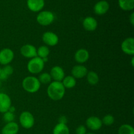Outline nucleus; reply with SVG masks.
<instances>
[{"label": "nucleus", "mask_w": 134, "mask_h": 134, "mask_svg": "<svg viewBox=\"0 0 134 134\" xmlns=\"http://www.w3.org/2000/svg\"><path fill=\"white\" fill-rule=\"evenodd\" d=\"M47 95L48 98L53 101H60L65 96V88L62 82L52 81L47 88Z\"/></svg>", "instance_id": "nucleus-1"}, {"label": "nucleus", "mask_w": 134, "mask_h": 134, "mask_svg": "<svg viewBox=\"0 0 134 134\" xmlns=\"http://www.w3.org/2000/svg\"><path fill=\"white\" fill-rule=\"evenodd\" d=\"M41 84L39 79L34 76H27L25 77L22 82L24 90L30 94H34L39 91Z\"/></svg>", "instance_id": "nucleus-2"}, {"label": "nucleus", "mask_w": 134, "mask_h": 134, "mask_svg": "<svg viewBox=\"0 0 134 134\" xmlns=\"http://www.w3.org/2000/svg\"><path fill=\"white\" fill-rule=\"evenodd\" d=\"M44 63L43 59L38 56L30 59L27 64V71L33 75L41 73L42 71L44 69Z\"/></svg>", "instance_id": "nucleus-3"}, {"label": "nucleus", "mask_w": 134, "mask_h": 134, "mask_svg": "<svg viewBox=\"0 0 134 134\" xmlns=\"http://www.w3.org/2000/svg\"><path fill=\"white\" fill-rule=\"evenodd\" d=\"M54 14L49 10L41 11L37 16V22L39 24L43 26H49L54 20Z\"/></svg>", "instance_id": "nucleus-4"}, {"label": "nucleus", "mask_w": 134, "mask_h": 134, "mask_svg": "<svg viewBox=\"0 0 134 134\" xmlns=\"http://www.w3.org/2000/svg\"><path fill=\"white\" fill-rule=\"evenodd\" d=\"M21 126L25 129H30L35 124V118L29 111H23L19 117Z\"/></svg>", "instance_id": "nucleus-5"}, {"label": "nucleus", "mask_w": 134, "mask_h": 134, "mask_svg": "<svg viewBox=\"0 0 134 134\" xmlns=\"http://www.w3.org/2000/svg\"><path fill=\"white\" fill-rule=\"evenodd\" d=\"M14 54L13 50L5 48L0 51V64L3 65H9L13 60Z\"/></svg>", "instance_id": "nucleus-6"}, {"label": "nucleus", "mask_w": 134, "mask_h": 134, "mask_svg": "<svg viewBox=\"0 0 134 134\" xmlns=\"http://www.w3.org/2000/svg\"><path fill=\"white\" fill-rule=\"evenodd\" d=\"M42 40L47 47H54L58 43L59 37L52 31H46L43 34Z\"/></svg>", "instance_id": "nucleus-7"}, {"label": "nucleus", "mask_w": 134, "mask_h": 134, "mask_svg": "<svg viewBox=\"0 0 134 134\" xmlns=\"http://www.w3.org/2000/svg\"><path fill=\"white\" fill-rule=\"evenodd\" d=\"M20 54L26 58L31 59L37 56L36 47L31 44H26L22 46L20 48Z\"/></svg>", "instance_id": "nucleus-8"}, {"label": "nucleus", "mask_w": 134, "mask_h": 134, "mask_svg": "<svg viewBox=\"0 0 134 134\" xmlns=\"http://www.w3.org/2000/svg\"><path fill=\"white\" fill-rule=\"evenodd\" d=\"M121 50L124 54L130 56L134 54V39L128 37L124 39L121 43Z\"/></svg>", "instance_id": "nucleus-9"}, {"label": "nucleus", "mask_w": 134, "mask_h": 134, "mask_svg": "<svg viewBox=\"0 0 134 134\" xmlns=\"http://www.w3.org/2000/svg\"><path fill=\"white\" fill-rule=\"evenodd\" d=\"M86 125L87 128L91 130L97 131L102 128L103 124H102V119L98 116H92L86 119Z\"/></svg>", "instance_id": "nucleus-10"}, {"label": "nucleus", "mask_w": 134, "mask_h": 134, "mask_svg": "<svg viewBox=\"0 0 134 134\" xmlns=\"http://www.w3.org/2000/svg\"><path fill=\"white\" fill-rule=\"evenodd\" d=\"M50 75L51 76L52 80L54 81H58V82H62L64 79L65 76V72L63 68L59 65L52 67L51 69Z\"/></svg>", "instance_id": "nucleus-11"}, {"label": "nucleus", "mask_w": 134, "mask_h": 134, "mask_svg": "<svg viewBox=\"0 0 134 134\" xmlns=\"http://www.w3.org/2000/svg\"><path fill=\"white\" fill-rule=\"evenodd\" d=\"M88 69L85 65L79 64L73 66L71 69V75L75 79H80L86 77L88 73Z\"/></svg>", "instance_id": "nucleus-12"}, {"label": "nucleus", "mask_w": 134, "mask_h": 134, "mask_svg": "<svg viewBox=\"0 0 134 134\" xmlns=\"http://www.w3.org/2000/svg\"><path fill=\"white\" fill-rule=\"evenodd\" d=\"M11 103V99L8 94L0 92V113H4L8 111Z\"/></svg>", "instance_id": "nucleus-13"}, {"label": "nucleus", "mask_w": 134, "mask_h": 134, "mask_svg": "<svg viewBox=\"0 0 134 134\" xmlns=\"http://www.w3.org/2000/svg\"><path fill=\"white\" fill-rule=\"evenodd\" d=\"M75 60L77 62L78 64H82L88 60L90 58V54L88 51L85 48H80L75 54Z\"/></svg>", "instance_id": "nucleus-14"}, {"label": "nucleus", "mask_w": 134, "mask_h": 134, "mask_svg": "<svg viewBox=\"0 0 134 134\" xmlns=\"http://www.w3.org/2000/svg\"><path fill=\"white\" fill-rule=\"evenodd\" d=\"M109 9V4L105 0L98 1L94 7V13L98 15H103L107 13Z\"/></svg>", "instance_id": "nucleus-15"}, {"label": "nucleus", "mask_w": 134, "mask_h": 134, "mask_svg": "<svg viewBox=\"0 0 134 134\" xmlns=\"http://www.w3.org/2000/svg\"><path fill=\"white\" fill-rule=\"evenodd\" d=\"M82 26L86 31H94L98 27V22L94 17L88 16L82 21Z\"/></svg>", "instance_id": "nucleus-16"}, {"label": "nucleus", "mask_w": 134, "mask_h": 134, "mask_svg": "<svg viewBox=\"0 0 134 134\" xmlns=\"http://www.w3.org/2000/svg\"><path fill=\"white\" fill-rule=\"evenodd\" d=\"M27 6L32 12H39L44 6V0H27Z\"/></svg>", "instance_id": "nucleus-17"}, {"label": "nucleus", "mask_w": 134, "mask_h": 134, "mask_svg": "<svg viewBox=\"0 0 134 134\" xmlns=\"http://www.w3.org/2000/svg\"><path fill=\"white\" fill-rule=\"evenodd\" d=\"M19 132V126L15 122L7 123L1 130V134H17Z\"/></svg>", "instance_id": "nucleus-18"}, {"label": "nucleus", "mask_w": 134, "mask_h": 134, "mask_svg": "<svg viewBox=\"0 0 134 134\" xmlns=\"http://www.w3.org/2000/svg\"><path fill=\"white\" fill-rule=\"evenodd\" d=\"M62 83L65 89H70L73 88L76 86L77 81L72 75H68L64 77V79L62 81Z\"/></svg>", "instance_id": "nucleus-19"}, {"label": "nucleus", "mask_w": 134, "mask_h": 134, "mask_svg": "<svg viewBox=\"0 0 134 134\" xmlns=\"http://www.w3.org/2000/svg\"><path fill=\"white\" fill-rule=\"evenodd\" d=\"M52 134H69V129L67 124L58 123L54 128Z\"/></svg>", "instance_id": "nucleus-20"}, {"label": "nucleus", "mask_w": 134, "mask_h": 134, "mask_svg": "<svg viewBox=\"0 0 134 134\" xmlns=\"http://www.w3.org/2000/svg\"><path fill=\"white\" fill-rule=\"evenodd\" d=\"M119 5L123 10H132L134 8V0H119Z\"/></svg>", "instance_id": "nucleus-21"}, {"label": "nucleus", "mask_w": 134, "mask_h": 134, "mask_svg": "<svg viewBox=\"0 0 134 134\" xmlns=\"http://www.w3.org/2000/svg\"><path fill=\"white\" fill-rule=\"evenodd\" d=\"M86 77L88 82L90 85H96L99 82V76H98V73H96L95 71H91L88 72Z\"/></svg>", "instance_id": "nucleus-22"}, {"label": "nucleus", "mask_w": 134, "mask_h": 134, "mask_svg": "<svg viewBox=\"0 0 134 134\" xmlns=\"http://www.w3.org/2000/svg\"><path fill=\"white\" fill-rule=\"evenodd\" d=\"M49 54L50 49L47 46H41L37 49V55L38 57L41 58V59L44 58H48Z\"/></svg>", "instance_id": "nucleus-23"}, {"label": "nucleus", "mask_w": 134, "mask_h": 134, "mask_svg": "<svg viewBox=\"0 0 134 134\" xmlns=\"http://www.w3.org/2000/svg\"><path fill=\"white\" fill-rule=\"evenodd\" d=\"M118 134H134L133 127L130 124H122L119 128Z\"/></svg>", "instance_id": "nucleus-24"}, {"label": "nucleus", "mask_w": 134, "mask_h": 134, "mask_svg": "<svg viewBox=\"0 0 134 134\" xmlns=\"http://www.w3.org/2000/svg\"><path fill=\"white\" fill-rule=\"evenodd\" d=\"M39 82L41 84H43V85H49L51 82H52V78L50 75L49 73L47 72H44V73H42L40 74V75L38 77Z\"/></svg>", "instance_id": "nucleus-25"}, {"label": "nucleus", "mask_w": 134, "mask_h": 134, "mask_svg": "<svg viewBox=\"0 0 134 134\" xmlns=\"http://www.w3.org/2000/svg\"><path fill=\"white\" fill-rule=\"evenodd\" d=\"M102 121V124H103L105 126H111L115 122V118H114L113 115L109 114V115H106L103 116Z\"/></svg>", "instance_id": "nucleus-26"}, {"label": "nucleus", "mask_w": 134, "mask_h": 134, "mask_svg": "<svg viewBox=\"0 0 134 134\" xmlns=\"http://www.w3.org/2000/svg\"><path fill=\"white\" fill-rule=\"evenodd\" d=\"M3 119L4 121L6 122L7 123L11 122H14V119H15V116H14V114L13 113L7 111V112L3 113Z\"/></svg>", "instance_id": "nucleus-27"}, {"label": "nucleus", "mask_w": 134, "mask_h": 134, "mask_svg": "<svg viewBox=\"0 0 134 134\" xmlns=\"http://www.w3.org/2000/svg\"><path fill=\"white\" fill-rule=\"evenodd\" d=\"M1 69H2L4 73L8 76V77L11 75L13 73V72H14V69H13V67H12L10 65H9H9H5V66H4Z\"/></svg>", "instance_id": "nucleus-28"}, {"label": "nucleus", "mask_w": 134, "mask_h": 134, "mask_svg": "<svg viewBox=\"0 0 134 134\" xmlns=\"http://www.w3.org/2000/svg\"><path fill=\"white\" fill-rule=\"evenodd\" d=\"M76 134H86V126L83 125H81L78 126L76 129Z\"/></svg>", "instance_id": "nucleus-29"}, {"label": "nucleus", "mask_w": 134, "mask_h": 134, "mask_svg": "<svg viewBox=\"0 0 134 134\" xmlns=\"http://www.w3.org/2000/svg\"><path fill=\"white\" fill-rule=\"evenodd\" d=\"M7 78L8 76L1 69V73H0V81H5L6 79H7Z\"/></svg>", "instance_id": "nucleus-30"}, {"label": "nucleus", "mask_w": 134, "mask_h": 134, "mask_svg": "<svg viewBox=\"0 0 134 134\" xmlns=\"http://www.w3.org/2000/svg\"><path fill=\"white\" fill-rule=\"evenodd\" d=\"M67 119L65 116H61V117H60V119H59V122L58 123H62V124H67Z\"/></svg>", "instance_id": "nucleus-31"}, {"label": "nucleus", "mask_w": 134, "mask_h": 134, "mask_svg": "<svg viewBox=\"0 0 134 134\" xmlns=\"http://www.w3.org/2000/svg\"><path fill=\"white\" fill-rule=\"evenodd\" d=\"M130 22L132 24V26L134 25V13H132V14H130Z\"/></svg>", "instance_id": "nucleus-32"}, {"label": "nucleus", "mask_w": 134, "mask_h": 134, "mask_svg": "<svg viewBox=\"0 0 134 134\" xmlns=\"http://www.w3.org/2000/svg\"><path fill=\"white\" fill-rule=\"evenodd\" d=\"M8 111H9V112L13 113H14L15 112V107H13V106L11 105L10 107V108L9 109V110H8Z\"/></svg>", "instance_id": "nucleus-33"}, {"label": "nucleus", "mask_w": 134, "mask_h": 134, "mask_svg": "<svg viewBox=\"0 0 134 134\" xmlns=\"http://www.w3.org/2000/svg\"><path fill=\"white\" fill-rule=\"evenodd\" d=\"M133 62H134V58H133V57L132 58V61H131V63H132V66H133V65H134Z\"/></svg>", "instance_id": "nucleus-34"}, {"label": "nucleus", "mask_w": 134, "mask_h": 134, "mask_svg": "<svg viewBox=\"0 0 134 134\" xmlns=\"http://www.w3.org/2000/svg\"><path fill=\"white\" fill-rule=\"evenodd\" d=\"M86 134H95V133H86Z\"/></svg>", "instance_id": "nucleus-35"}, {"label": "nucleus", "mask_w": 134, "mask_h": 134, "mask_svg": "<svg viewBox=\"0 0 134 134\" xmlns=\"http://www.w3.org/2000/svg\"><path fill=\"white\" fill-rule=\"evenodd\" d=\"M1 81H0V87H1Z\"/></svg>", "instance_id": "nucleus-36"}, {"label": "nucleus", "mask_w": 134, "mask_h": 134, "mask_svg": "<svg viewBox=\"0 0 134 134\" xmlns=\"http://www.w3.org/2000/svg\"><path fill=\"white\" fill-rule=\"evenodd\" d=\"M1 68H0V73H1Z\"/></svg>", "instance_id": "nucleus-37"}]
</instances>
